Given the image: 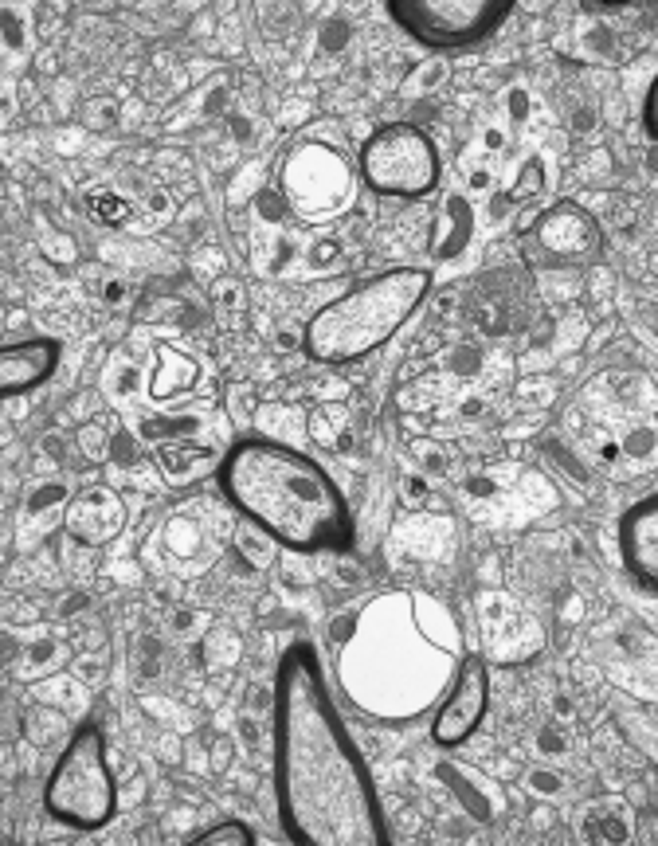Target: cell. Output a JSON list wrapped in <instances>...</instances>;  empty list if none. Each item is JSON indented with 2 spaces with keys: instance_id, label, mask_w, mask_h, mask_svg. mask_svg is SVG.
Listing matches in <instances>:
<instances>
[{
  "instance_id": "7402d4cb",
  "label": "cell",
  "mask_w": 658,
  "mask_h": 846,
  "mask_svg": "<svg viewBox=\"0 0 658 846\" xmlns=\"http://www.w3.org/2000/svg\"><path fill=\"white\" fill-rule=\"evenodd\" d=\"M275 541L263 533V529H255L251 521H243V529H239V549H243V557L255 564V568H267V564L275 561V549H271Z\"/></svg>"
},
{
  "instance_id": "603a6c76",
  "label": "cell",
  "mask_w": 658,
  "mask_h": 846,
  "mask_svg": "<svg viewBox=\"0 0 658 846\" xmlns=\"http://www.w3.org/2000/svg\"><path fill=\"white\" fill-rule=\"evenodd\" d=\"M639 220H643V208H639V200H631V196H611V200H608V224L619 235H635Z\"/></svg>"
},
{
  "instance_id": "4316f807",
  "label": "cell",
  "mask_w": 658,
  "mask_h": 846,
  "mask_svg": "<svg viewBox=\"0 0 658 846\" xmlns=\"http://www.w3.org/2000/svg\"><path fill=\"white\" fill-rule=\"evenodd\" d=\"M537 749L541 752H568V737H564L557 725H545V729L537 733Z\"/></svg>"
},
{
  "instance_id": "74e56055",
  "label": "cell",
  "mask_w": 658,
  "mask_h": 846,
  "mask_svg": "<svg viewBox=\"0 0 658 846\" xmlns=\"http://www.w3.org/2000/svg\"><path fill=\"white\" fill-rule=\"evenodd\" d=\"M502 141H506L502 130H486V145H490V149H502Z\"/></svg>"
},
{
  "instance_id": "9c48e42d",
  "label": "cell",
  "mask_w": 658,
  "mask_h": 846,
  "mask_svg": "<svg viewBox=\"0 0 658 846\" xmlns=\"http://www.w3.org/2000/svg\"><path fill=\"white\" fill-rule=\"evenodd\" d=\"M282 188H286L290 208H298L306 216H326L349 200L353 173L337 149H329L322 141H306L286 157Z\"/></svg>"
},
{
  "instance_id": "5b68a950",
  "label": "cell",
  "mask_w": 658,
  "mask_h": 846,
  "mask_svg": "<svg viewBox=\"0 0 658 846\" xmlns=\"http://www.w3.org/2000/svg\"><path fill=\"white\" fill-rule=\"evenodd\" d=\"M514 8V0H388V16L416 44L439 55L486 44Z\"/></svg>"
},
{
  "instance_id": "f546056e",
  "label": "cell",
  "mask_w": 658,
  "mask_h": 846,
  "mask_svg": "<svg viewBox=\"0 0 658 846\" xmlns=\"http://www.w3.org/2000/svg\"><path fill=\"white\" fill-rule=\"evenodd\" d=\"M102 302H106V306H122V302H126V282L106 279V286H102Z\"/></svg>"
},
{
  "instance_id": "3957f363",
  "label": "cell",
  "mask_w": 658,
  "mask_h": 846,
  "mask_svg": "<svg viewBox=\"0 0 658 846\" xmlns=\"http://www.w3.org/2000/svg\"><path fill=\"white\" fill-rule=\"evenodd\" d=\"M427 294V267H388L314 310V318L302 326V345L318 365H357L416 318Z\"/></svg>"
},
{
  "instance_id": "30bf717a",
  "label": "cell",
  "mask_w": 658,
  "mask_h": 846,
  "mask_svg": "<svg viewBox=\"0 0 658 846\" xmlns=\"http://www.w3.org/2000/svg\"><path fill=\"white\" fill-rule=\"evenodd\" d=\"M486 709H490V666L482 655H467L459 662L451 694L443 698L435 721H431V741L439 749H455V745L470 741L474 729L482 725Z\"/></svg>"
},
{
  "instance_id": "e0dca14e",
  "label": "cell",
  "mask_w": 658,
  "mask_h": 846,
  "mask_svg": "<svg viewBox=\"0 0 658 846\" xmlns=\"http://www.w3.org/2000/svg\"><path fill=\"white\" fill-rule=\"evenodd\" d=\"M310 431H314V439H318L322 447H333L337 455H349V451H353V423H349V416H345L341 404L318 408L314 420H310Z\"/></svg>"
},
{
  "instance_id": "277c9868",
  "label": "cell",
  "mask_w": 658,
  "mask_h": 846,
  "mask_svg": "<svg viewBox=\"0 0 658 846\" xmlns=\"http://www.w3.org/2000/svg\"><path fill=\"white\" fill-rule=\"evenodd\" d=\"M44 811L71 831H98L118 815V776L98 725H79L44 780Z\"/></svg>"
},
{
  "instance_id": "1f68e13d",
  "label": "cell",
  "mask_w": 658,
  "mask_h": 846,
  "mask_svg": "<svg viewBox=\"0 0 658 846\" xmlns=\"http://www.w3.org/2000/svg\"><path fill=\"white\" fill-rule=\"evenodd\" d=\"M529 784H533L537 792H557V788H561V776H557V772H529Z\"/></svg>"
},
{
  "instance_id": "4fadbf2b",
  "label": "cell",
  "mask_w": 658,
  "mask_h": 846,
  "mask_svg": "<svg viewBox=\"0 0 658 846\" xmlns=\"http://www.w3.org/2000/svg\"><path fill=\"white\" fill-rule=\"evenodd\" d=\"M59 341L55 337H28L0 349V396H24L40 388L47 376L59 369Z\"/></svg>"
},
{
  "instance_id": "836d02e7",
  "label": "cell",
  "mask_w": 658,
  "mask_h": 846,
  "mask_svg": "<svg viewBox=\"0 0 658 846\" xmlns=\"http://www.w3.org/2000/svg\"><path fill=\"white\" fill-rule=\"evenodd\" d=\"M655 91H647V106H643V126H647V138H655Z\"/></svg>"
},
{
  "instance_id": "ba28073f",
  "label": "cell",
  "mask_w": 658,
  "mask_h": 846,
  "mask_svg": "<svg viewBox=\"0 0 658 846\" xmlns=\"http://www.w3.org/2000/svg\"><path fill=\"white\" fill-rule=\"evenodd\" d=\"M537 314V286L525 267L482 271L467 290V322L486 337H510L529 329Z\"/></svg>"
},
{
  "instance_id": "7a4b0ae2",
  "label": "cell",
  "mask_w": 658,
  "mask_h": 846,
  "mask_svg": "<svg viewBox=\"0 0 658 846\" xmlns=\"http://www.w3.org/2000/svg\"><path fill=\"white\" fill-rule=\"evenodd\" d=\"M220 490L235 514L294 553H349L357 525L329 470L271 435L239 439L220 459Z\"/></svg>"
},
{
  "instance_id": "5bb4252c",
  "label": "cell",
  "mask_w": 658,
  "mask_h": 846,
  "mask_svg": "<svg viewBox=\"0 0 658 846\" xmlns=\"http://www.w3.org/2000/svg\"><path fill=\"white\" fill-rule=\"evenodd\" d=\"M157 470L169 486H192L200 482L212 467H220L216 451L208 443H192V439H169L157 447Z\"/></svg>"
},
{
  "instance_id": "8992f818",
  "label": "cell",
  "mask_w": 658,
  "mask_h": 846,
  "mask_svg": "<svg viewBox=\"0 0 658 846\" xmlns=\"http://www.w3.org/2000/svg\"><path fill=\"white\" fill-rule=\"evenodd\" d=\"M443 173L435 141L412 122H388L361 145V181L396 200H423Z\"/></svg>"
},
{
  "instance_id": "e575fe53",
  "label": "cell",
  "mask_w": 658,
  "mask_h": 846,
  "mask_svg": "<svg viewBox=\"0 0 658 846\" xmlns=\"http://www.w3.org/2000/svg\"><path fill=\"white\" fill-rule=\"evenodd\" d=\"M572 130H592V110H588V106H580V110L572 114Z\"/></svg>"
},
{
  "instance_id": "2e32d148",
  "label": "cell",
  "mask_w": 658,
  "mask_h": 846,
  "mask_svg": "<svg viewBox=\"0 0 658 846\" xmlns=\"http://www.w3.org/2000/svg\"><path fill=\"white\" fill-rule=\"evenodd\" d=\"M200 376V365L177 353V349H157V369H153V380H149V396L153 400H173V396H185L188 388L196 384Z\"/></svg>"
},
{
  "instance_id": "d6986e66",
  "label": "cell",
  "mask_w": 658,
  "mask_h": 846,
  "mask_svg": "<svg viewBox=\"0 0 658 846\" xmlns=\"http://www.w3.org/2000/svg\"><path fill=\"white\" fill-rule=\"evenodd\" d=\"M87 212H91L98 224H106V228H122L130 220L134 204L126 196L110 192V188H94V192H87Z\"/></svg>"
},
{
  "instance_id": "83f0119b",
  "label": "cell",
  "mask_w": 658,
  "mask_h": 846,
  "mask_svg": "<svg viewBox=\"0 0 658 846\" xmlns=\"http://www.w3.org/2000/svg\"><path fill=\"white\" fill-rule=\"evenodd\" d=\"M416 459L427 470H447V459H443V451L435 443H416Z\"/></svg>"
},
{
  "instance_id": "52a82bcc",
  "label": "cell",
  "mask_w": 658,
  "mask_h": 846,
  "mask_svg": "<svg viewBox=\"0 0 658 846\" xmlns=\"http://www.w3.org/2000/svg\"><path fill=\"white\" fill-rule=\"evenodd\" d=\"M604 251V232L588 208L576 200L549 204L537 212V220L525 232V259L533 267H553V271H572L596 263Z\"/></svg>"
},
{
  "instance_id": "ac0fdd59",
  "label": "cell",
  "mask_w": 658,
  "mask_h": 846,
  "mask_svg": "<svg viewBox=\"0 0 658 846\" xmlns=\"http://www.w3.org/2000/svg\"><path fill=\"white\" fill-rule=\"evenodd\" d=\"M584 839H592V843H627V819L619 815V807L596 803L584 815Z\"/></svg>"
},
{
  "instance_id": "44dd1931",
  "label": "cell",
  "mask_w": 658,
  "mask_h": 846,
  "mask_svg": "<svg viewBox=\"0 0 658 846\" xmlns=\"http://www.w3.org/2000/svg\"><path fill=\"white\" fill-rule=\"evenodd\" d=\"M243 298H247V290H243V282L235 279H220L216 286H212V310H216V318L224 322V326H232L235 318L243 314Z\"/></svg>"
},
{
  "instance_id": "484cf974",
  "label": "cell",
  "mask_w": 658,
  "mask_h": 846,
  "mask_svg": "<svg viewBox=\"0 0 658 846\" xmlns=\"http://www.w3.org/2000/svg\"><path fill=\"white\" fill-rule=\"evenodd\" d=\"M255 204H259V216H267V220H286V216H290L286 200H282L279 192H271V188H263V192L255 196Z\"/></svg>"
},
{
  "instance_id": "d6a6232c",
  "label": "cell",
  "mask_w": 658,
  "mask_h": 846,
  "mask_svg": "<svg viewBox=\"0 0 658 846\" xmlns=\"http://www.w3.org/2000/svg\"><path fill=\"white\" fill-rule=\"evenodd\" d=\"M404 494H408L412 502L427 498V478H420V474H408V478H404Z\"/></svg>"
},
{
  "instance_id": "cb8c5ba5",
  "label": "cell",
  "mask_w": 658,
  "mask_h": 846,
  "mask_svg": "<svg viewBox=\"0 0 658 846\" xmlns=\"http://www.w3.org/2000/svg\"><path fill=\"white\" fill-rule=\"evenodd\" d=\"M541 188H545V161H541V157H529L525 169H521V177H517L514 188H510V196H514V200H529V196H537Z\"/></svg>"
},
{
  "instance_id": "f35d334b",
  "label": "cell",
  "mask_w": 658,
  "mask_h": 846,
  "mask_svg": "<svg viewBox=\"0 0 658 846\" xmlns=\"http://www.w3.org/2000/svg\"><path fill=\"white\" fill-rule=\"evenodd\" d=\"M553 709H557V717H568V713H572V702H568V698H557V702H553Z\"/></svg>"
},
{
  "instance_id": "6da1fadb",
  "label": "cell",
  "mask_w": 658,
  "mask_h": 846,
  "mask_svg": "<svg viewBox=\"0 0 658 846\" xmlns=\"http://www.w3.org/2000/svg\"><path fill=\"white\" fill-rule=\"evenodd\" d=\"M275 807L290 843L388 846L373 772L341 721L310 643L286 647L271 698Z\"/></svg>"
},
{
  "instance_id": "7c38bea8",
  "label": "cell",
  "mask_w": 658,
  "mask_h": 846,
  "mask_svg": "<svg viewBox=\"0 0 658 846\" xmlns=\"http://www.w3.org/2000/svg\"><path fill=\"white\" fill-rule=\"evenodd\" d=\"M619 553L627 572L655 592L658 580V494L639 498L627 514L619 517Z\"/></svg>"
},
{
  "instance_id": "f1b7e54d",
  "label": "cell",
  "mask_w": 658,
  "mask_h": 846,
  "mask_svg": "<svg viewBox=\"0 0 658 846\" xmlns=\"http://www.w3.org/2000/svg\"><path fill=\"white\" fill-rule=\"evenodd\" d=\"M506 110H510V118H514V122H521V118L529 114V91L514 87V91L506 94Z\"/></svg>"
},
{
  "instance_id": "8fae6325",
  "label": "cell",
  "mask_w": 658,
  "mask_h": 846,
  "mask_svg": "<svg viewBox=\"0 0 658 846\" xmlns=\"http://www.w3.org/2000/svg\"><path fill=\"white\" fill-rule=\"evenodd\" d=\"M126 525V502L118 490L110 486H91V490H79L67 510H63V529L75 545L83 549H98L106 541H114Z\"/></svg>"
},
{
  "instance_id": "d4e9b609",
  "label": "cell",
  "mask_w": 658,
  "mask_h": 846,
  "mask_svg": "<svg viewBox=\"0 0 658 846\" xmlns=\"http://www.w3.org/2000/svg\"><path fill=\"white\" fill-rule=\"evenodd\" d=\"M545 455H549L553 463L568 467V474H572L576 482H588V470H584V463H580V459H572V451L564 447L561 439H545Z\"/></svg>"
},
{
  "instance_id": "8d00e7d4",
  "label": "cell",
  "mask_w": 658,
  "mask_h": 846,
  "mask_svg": "<svg viewBox=\"0 0 658 846\" xmlns=\"http://www.w3.org/2000/svg\"><path fill=\"white\" fill-rule=\"evenodd\" d=\"M298 341H302V337H298L294 329H286V333H279V345H282V349H294Z\"/></svg>"
},
{
  "instance_id": "d590c367",
  "label": "cell",
  "mask_w": 658,
  "mask_h": 846,
  "mask_svg": "<svg viewBox=\"0 0 658 846\" xmlns=\"http://www.w3.org/2000/svg\"><path fill=\"white\" fill-rule=\"evenodd\" d=\"M470 490H474V494H490L494 482H490V478H470Z\"/></svg>"
},
{
  "instance_id": "ffe728a7",
  "label": "cell",
  "mask_w": 658,
  "mask_h": 846,
  "mask_svg": "<svg viewBox=\"0 0 658 846\" xmlns=\"http://www.w3.org/2000/svg\"><path fill=\"white\" fill-rule=\"evenodd\" d=\"M255 846V831L247 827V823H239V819H224V823H216V827H208V831H200V835H192V846Z\"/></svg>"
},
{
  "instance_id": "9a60e30c",
  "label": "cell",
  "mask_w": 658,
  "mask_h": 846,
  "mask_svg": "<svg viewBox=\"0 0 658 846\" xmlns=\"http://www.w3.org/2000/svg\"><path fill=\"white\" fill-rule=\"evenodd\" d=\"M470 232H474V208H470V200L467 196H447L443 216H439V228H435L431 255L435 259H455L467 247Z\"/></svg>"
},
{
  "instance_id": "4dcf8cb0",
  "label": "cell",
  "mask_w": 658,
  "mask_h": 846,
  "mask_svg": "<svg viewBox=\"0 0 658 846\" xmlns=\"http://www.w3.org/2000/svg\"><path fill=\"white\" fill-rule=\"evenodd\" d=\"M337 255H341V247H337V239H326V243H318V247H314V255H310V263H314V267H326V259H329V263H333Z\"/></svg>"
}]
</instances>
